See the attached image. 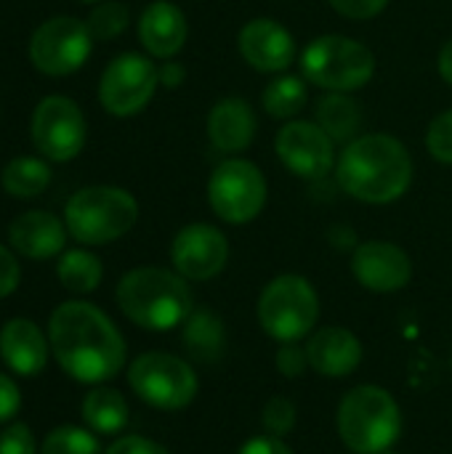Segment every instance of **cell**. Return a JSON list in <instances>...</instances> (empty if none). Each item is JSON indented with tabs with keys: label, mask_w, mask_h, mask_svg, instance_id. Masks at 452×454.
I'll use <instances>...</instances> for the list:
<instances>
[{
	"label": "cell",
	"mask_w": 452,
	"mask_h": 454,
	"mask_svg": "<svg viewBox=\"0 0 452 454\" xmlns=\"http://www.w3.org/2000/svg\"><path fill=\"white\" fill-rule=\"evenodd\" d=\"M48 340L59 367L77 383H104L125 367V340L93 303H61L48 319Z\"/></svg>",
	"instance_id": "1"
},
{
	"label": "cell",
	"mask_w": 452,
	"mask_h": 454,
	"mask_svg": "<svg viewBox=\"0 0 452 454\" xmlns=\"http://www.w3.org/2000/svg\"><path fill=\"white\" fill-rule=\"evenodd\" d=\"M341 189L368 205L397 202L413 184V157L408 146L386 133H365L346 144L336 162Z\"/></svg>",
	"instance_id": "2"
},
{
	"label": "cell",
	"mask_w": 452,
	"mask_h": 454,
	"mask_svg": "<svg viewBox=\"0 0 452 454\" xmlns=\"http://www.w3.org/2000/svg\"><path fill=\"white\" fill-rule=\"evenodd\" d=\"M120 311L141 330L165 333L189 319L194 311L192 290L178 271L141 266L128 271L117 285Z\"/></svg>",
	"instance_id": "3"
},
{
	"label": "cell",
	"mask_w": 452,
	"mask_h": 454,
	"mask_svg": "<svg viewBox=\"0 0 452 454\" xmlns=\"http://www.w3.org/2000/svg\"><path fill=\"white\" fill-rule=\"evenodd\" d=\"M338 436L354 454H381L402 436V412L381 386H357L338 404Z\"/></svg>",
	"instance_id": "4"
},
{
	"label": "cell",
	"mask_w": 452,
	"mask_h": 454,
	"mask_svg": "<svg viewBox=\"0 0 452 454\" xmlns=\"http://www.w3.org/2000/svg\"><path fill=\"white\" fill-rule=\"evenodd\" d=\"M139 218V202L120 186H85L64 207V223L80 245H109L125 237Z\"/></svg>",
	"instance_id": "5"
},
{
	"label": "cell",
	"mask_w": 452,
	"mask_h": 454,
	"mask_svg": "<svg viewBox=\"0 0 452 454\" xmlns=\"http://www.w3.org/2000/svg\"><path fill=\"white\" fill-rule=\"evenodd\" d=\"M301 72L328 93H354L376 74L373 51L346 35L314 37L301 53Z\"/></svg>",
	"instance_id": "6"
},
{
	"label": "cell",
	"mask_w": 452,
	"mask_h": 454,
	"mask_svg": "<svg viewBox=\"0 0 452 454\" xmlns=\"http://www.w3.org/2000/svg\"><path fill=\"white\" fill-rule=\"evenodd\" d=\"M320 319V298L309 279L298 274L274 277L258 298V322L269 338L298 343Z\"/></svg>",
	"instance_id": "7"
},
{
	"label": "cell",
	"mask_w": 452,
	"mask_h": 454,
	"mask_svg": "<svg viewBox=\"0 0 452 454\" xmlns=\"http://www.w3.org/2000/svg\"><path fill=\"white\" fill-rule=\"evenodd\" d=\"M128 386L144 404L165 412L189 407L200 388L192 364L165 351L136 356L128 370Z\"/></svg>",
	"instance_id": "8"
},
{
	"label": "cell",
	"mask_w": 452,
	"mask_h": 454,
	"mask_svg": "<svg viewBox=\"0 0 452 454\" xmlns=\"http://www.w3.org/2000/svg\"><path fill=\"white\" fill-rule=\"evenodd\" d=\"M208 202L221 221L250 223L266 205V178L250 160H224L208 178Z\"/></svg>",
	"instance_id": "9"
},
{
	"label": "cell",
	"mask_w": 452,
	"mask_h": 454,
	"mask_svg": "<svg viewBox=\"0 0 452 454\" xmlns=\"http://www.w3.org/2000/svg\"><path fill=\"white\" fill-rule=\"evenodd\" d=\"M93 48V35L85 21L75 16H53L43 21L29 40V61L48 77L77 72Z\"/></svg>",
	"instance_id": "10"
},
{
	"label": "cell",
	"mask_w": 452,
	"mask_h": 454,
	"mask_svg": "<svg viewBox=\"0 0 452 454\" xmlns=\"http://www.w3.org/2000/svg\"><path fill=\"white\" fill-rule=\"evenodd\" d=\"M29 136L35 149L45 160L69 162L85 146V136H88L85 114L67 96H45L32 112Z\"/></svg>",
	"instance_id": "11"
},
{
	"label": "cell",
	"mask_w": 452,
	"mask_h": 454,
	"mask_svg": "<svg viewBox=\"0 0 452 454\" xmlns=\"http://www.w3.org/2000/svg\"><path fill=\"white\" fill-rule=\"evenodd\" d=\"M157 85L160 74L149 56L120 53L107 64L101 74L99 101L115 117H133L152 101Z\"/></svg>",
	"instance_id": "12"
},
{
	"label": "cell",
	"mask_w": 452,
	"mask_h": 454,
	"mask_svg": "<svg viewBox=\"0 0 452 454\" xmlns=\"http://www.w3.org/2000/svg\"><path fill=\"white\" fill-rule=\"evenodd\" d=\"M280 162L301 178H325L336 170V141L309 120H290L274 138Z\"/></svg>",
	"instance_id": "13"
},
{
	"label": "cell",
	"mask_w": 452,
	"mask_h": 454,
	"mask_svg": "<svg viewBox=\"0 0 452 454\" xmlns=\"http://www.w3.org/2000/svg\"><path fill=\"white\" fill-rule=\"evenodd\" d=\"M170 261L184 279L208 282L224 271L229 261V242L224 231L210 223H189L173 237Z\"/></svg>",
	"instance_id": "14"
},
{
	"label": "cell",
	"mask_w": 452,
	"mask_h": 454,
	"mask_svg": "<svg viewBox=\"0 0 452 454\" xmlns=\"http://www.w3.org/2000/svg\"><path fill=\"white\" fill-rule=\"evenodd\" d=\"M352 271L354 279L373 293H397L413 279V261L400 245L370 239L354 250Z\"/></svg>",
	"instance_id": "15"
},
{
	"label": "cell",
	"mask_w": 452,
	"mask_h": 454,
	"mask_svg": "<svg viewBox=\"0 0 452 454\" xmlns=\"http://www.w3.org/2000/svg\"><path fill=\"white\" fill-rule=\"evenodd\" d=\"M237 48L253 69L266 74L285 72L298 56L293 35L269 16L250 19L237 35Z\"/></svg>",
	"instance_id": "16"
},
{
	"label": "cell",
	"mask_w": 452,
	"mask_h": 454,
	"mask_svg": "<svg viewBox=\"0 0 452 454\" xmlns=\"http://www.w3.org/2000/svg\"><path fill=\"white\" fill-rule=\"evenodd\" d=\"M67 223L59 221L48 210H29L11 221L8 242L11 247L32 261H48L64 250L67 242Z\"/></svg>",
	"instance_id": "17"
},
{
	"label": "cell",
	"mask_w": 452,
	"mask_h": 454,
	"mask_svg": "<svg viewBox=\"0 0 452 454\" xmlns=\"http://www.w3.org/2000/svg\"><path fill=\"white\" fill-rule=\"evenodd\" d=\"M0 356L21 378L40 375L51 356V340L29 319H8L0 330Z\"/></svg>",
	"instance_id": "18"
},
{
	"label": "cell",
	"mask_w": 452,
	"mask_h": 454,
	"mask_svg": "<svg viewBox=\"0 0 452 454\" xmlns=\"http://www.w3.org/2000/svg\"><path fill=\"white\" fill-rule=\"evenodd\" d=\"M256 130H258V120L245 98L226 96L216 101L208 112V138L213 149L224 154L245 152L253 144Z\"/></svg>",
	"instance_id": "19"
},
{
	"label": "cell",
	"mask_w": 452,
	"mask_h": 454,
	"mask_svg": "<svg viewBox=\"0 0 452 454\" xmlns=\"http://www.w3.org/2000/svg\"><path fill=\"white\" fill-rule=\"evenodd\" d=\"M189 37L184 11L170 0H155L139 19V40L155 59H173Z\"/></svg>",
	"instance_id": "20"
},
{
	"label": "cell",
	"mask_w": 452,
	"mask_h": 454,
	"mask_svg": "<svg viewBox=\"0 0 452 454\" xmlns=\"http://www.w3.org/2000/svg\"><path fill=\"white\" fill-rule=\"evenodd\" d=\"M309 367L325 378H346L362 364V343L352 330L322 327L306 343Z\"/></svg>",
	"instance_id": "21"
},
{
	"label": "cell",
	"mask_w": 452,
	"mask_h": 454,
	"mask_svg": "<svg viewBox=\"0 0 452 454\" xmlns=\"http://www.w3.org/2000/svg\"><path fill=\"white\" fill-rule=\"evenodd\" d=\"M184 348L205 364L221 359V354L226 348L224 322L208 309L192 311L189 319L184 322Z\"/></svg>",
	"instance_id": "22"
},
{
	"label": "cell",
	"mask_w": 452,
	"mask_h": 454,
	"mask_svg": "<svg viewBox=\"0 0 452 454\" xmlns=\"http://www.w3.org/2000/svg\"><path fill=\"white\" fill-rule=\"evenodd\" d=\"M317 125L341 144H349L357 138L360 125H362V112L360 104L349 96V93H328L317 101Z\"/></svg>",
	"instance_id": "23"
},
{
	"label": "cell",
	"mask_w": 452,
	"mask_h": 454,
	"mask_svg": "<svg viewBox=\"0 0 452 454\" xmlns=\"http://www.w3.org/2000/svg\"><path fill=\"white\" fill-rule=\"evenodd\" d=\"M83 420L99 436L120 434L128 426V402L115 388H93L83 399Z\"/></svg>",
	"instance_id": "24"
},
{
	"label": "cell",
	"mask_w": 452,
	"mask_h": 454,
	"mask_svg": "<svg viewBox=\"0 0 452 454\" xmlns=\"http://www.w3.org/2000/svg\"><path fill=\"white\" fill-rule=\"evenodd\" d=\"M0 184L11 197L29 200V197H37L48 189L51 168L45 160H37V157H16L3 168Z\"/></svg>",
	"instance_id": "25"
},
{
	"label": "cell",
	"mask_w": 452,
	"mask_h": 454,
	"mask_svg": "<svg viewBox=\"0 0 452 454\" xmlns=\"http://www.w3.org/2000/svg\"><path fill=\"white\" fill-rule=\"evenodd\" d=\"M56 277H59L64 290L85 295V293H93L101 285L104 266L91 250H77L75 247V250L61 253V258L56 263Z\"/></svg>",
	"instance_id": "26"
},
{
	"label": "cell",
	"mask_w": 452,
	"mask_h": 454,
	"mask_svg": "<svg viewBox=\"0 0 452 454\" xmlns=\"http://www.w3.org/2000/svg\"><path fill=\"white\" fill-rule=\"evenodd\" d=\"M261 104L266 114H272L274 120H293L306 104V77H298V74L274 77L264 88Z\"/></svg>",
	"instance_id": "27"
},
{
	"label": "cell",
	"mask_w": 452,
	"mask_h": 454,
	"mask_svg": "<svg viewBox=\"0 0 452 454\" xmlns=\"http://www.w3.org/2000/svg\"><path fill=\"white\" fill-rule=\"evenodd\" d=\"M40 454H101V444L91 428L61 426L43 439Z\"/></svg>",
	"instance_id": "28"
},
{
	"label": "cell",
	"mask_w": 452,
	"mask_h": 454,
	"mask_svg": "<svg viewBox=\"0 0 452 454\" xmlns=\"http://www.w3.org/2000/svg\"><path fill=\"white\" fill-rule=\"evenodd\" d=\"M128 21H131V11H128V5H123L117 0H101V3H96V8L85 19L93 40H115L117 35L125 32Z\"/></svg>",
	"instance_id": "29"
},
{
	"label": "cell",
	"mask_w": 452,
	"mask_h": 454,
	"mask_svg": "<svg viewBox=\"0 0 452 454\" xmlns=\"http://www.w3.org/2000/svg\"><path fill=\"white\" fill-rule=\"evenodd\" d=\"M426 146L434 160L452 165V109L437 114L426 130Z\"/></svg>",
	"instance_id": "30"
},
{
	"label": "cell",
	"mask_w": 452,
	"mask_h": 454,
	"mask_svg": "<svg viewBox=\"0 0 452 454\" xmlns=\"http://www.w3.org/2000/svg\"><path fill=\"white\" fill-rule=\"evenodd\" d=\"M261 423H264V428H266L269 436L282 439V436L290 434L293 426H296V407H293V402H288V399H282V396H274V399L264 407Z\"/></svg>",
	"instance_id": "31"
},
{
	"label": "cell",
	"mask_w": 452,
	"mask_h": 454,
	"mask_svg": "<svg viewBox=\"0 0 452 454\" xmlns=\"http://www.w3.org/2000/svg\"><path fill=\"white\" fill-rule=\"evenodd\" d=\"M0 454H35V436L27 423H11L0 434Z\"/></svg>",
	"instance_id": "32"
},
{
	"label": "cell",
	"mask_w": 452,
	"mask_h": 454,
	"mask_svg": "<svg viewBox=\"0 0 452 454\" xmlns=\"http://www.w3.org/2000/svg\"><path fill=\"white\" fill-rule=\"evenodd\" d=\"M328 3L336 8V13L354 19V21L376 19L389 5V0H328Z\"/></svg>",
	"instance_id": "33"
},
{
	"label": "cell",
	"mask_w": 452,
	"mask_h": 454,
	"mask_svg": "<svg viewBox=\"0 0 452 454\" xmlns=\"http://www.w3.org/2000/svg\"><path fill=\"white\" fill-rule=\"evenodd\" d=\"M309 364V356H306V348L296 346V343H285L280 351H277V370L285 375V378H298L304 375Z\"/></svg>",
	"instance_id": "34"
},
{
	"label": "cell",
	"mask_w": 452,
	"mask_h": 454,
	"mask_svg": "<svg viewBox=\"0 0 452 454\" xmlns=\"http://www.w3.org/2000/svg\"><path fill=\"white\" fill-rule=\"evenodd\" d=\"M19 279H21V269L16 255L5 245H0V298H8L19 287Z\"/></svg>",
	"instance_id": "35"
},
{
	"label": "cell",
	"mask_w": 452,
	"mask_h": 454,
	"mask_svg": "<svg viewBox=\"0 0 452 454\" xmlns=\"http://www.w3.org/2000/svg\"><path fill=\"white\" fill-rule=\"evenodd\" d=\"M104 454H170L163 444L144 439V436H123L112 442V447Z\"/></svg>",
	"instance_id": "36"
},
{
	"label": "cell",
	"mask_w": 452,
	"mask_h": 454,
	"mask_svg": "<svg viewBox=\"0 0 452 454\" xmlns=\"http://www.w3.org/2000/svg\"><path fill=\"white\" fill-rule=\"evenodd\" d=\"M21 407V394H19V386L0 372V426L13 420V415L19 412Z\"/></svg>",
	"instance_id": "37"
},
{
	"label": "cell",
	"mask_w": 452,
	"mask_h": 454,
	"mask_svg": "<svg viewBox=\"0 0 452 454\" xmlns=\"http://www.w3.org/2000/svg\"><path fill=\"white\" fill-rule=\"evenodd\" d=\"M240 454H293V450L288 444H282V439H274V436H256L250 439Z\"/></svg>",
	"instance_id": "38"
},
{
	"label": "cell",
	"mask_w": 452,
	"mask_h": 454,
	"mask_svg": "<svg viewBox=\"0 0 452 454\" xmlns=\"http://www.w3.org/2000/svg\"><path fill=\"white\" fill-rule=\"evenodd\" d=\"M157 74H160V85L168 88V90L178 88L186 80V69L178 61H165L163 67H157Z\"/></svg>",
	"instance_id": "39"
},
{
	"label": "cell",
	"mask_w": 452,
	"mask_h": 454,
	"mask_svg": "<svg viewBox=\"0 0 452 454\" xmlns=\"http://www.w3.org/2000/svg\"><path fill=\"white\" fill-rule=\"evenodd\" d=\"M440 74L448 85H452V40H448L440 51Z\"/></svg>",
	"instance_id": "40"
},
{
	"label": "cell",
	"mask_w": 452,
	"mask_h": 454,
	"mask_svg": "<svg viewBox=\"0 0 452 454\" xmlns=\"http://www.w3.org/2000/svg\"><path fill=\"white\" fill-rule=\"evenodd\" d=\"M83 3H101V0H83Z\"/></svg>",
	"instance_id": "41"
},
{
	"label": "cell",
	"mask_w": 452,
	"mask_h": 454,
	"mask_svg": "<svg viewBox=\"0 0 452 454\" xmlns=\"http://www.w3.org/2000/svg\"><path fill=\"white\" fill-rule=\"evenodd\" d=\"M381 454H397V452H392V450H386V452H381Z\"/></svg>",
	"instance_id": "42"
}]
</instances>
